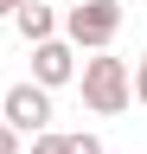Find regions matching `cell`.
Here are the masks:
<instances>
[{
	"label": "cell",
	"mask_w": 147,
	"mask_h": 154,
	"mask_svg": "<svg viewBox=\"0 0 147 154\" xmlns=\"http://www.w3.org/2000/svg\"><path fill=\"white\" fill-rule=\"evenodd\" d=\"M32 154H70V135L51 128V135H39V141H32Z\"/></svg>",
	"instance_id": "8992f818"
},
{
	"label": "cell",
	"mask_w": 147,
	"mask_h": 154,
	"mask_svg": "<svg viewBox=\"0 0 147 154\" xmlns=\"http://www.w3.org/2000/svg\"><path fill=\"white\" fill-rule=\"evenodd\" d=\"M115 32H122V7L115 0H77L64 13V45L70 51H109Z\"/></svg>",
	"instance_id": "7a4b0ae2"
},
{
	"label": "cell",
	"mask_w": 147,
	"mask_h": 154,
	"mask_svg": "<svg viewBox=\"0 0 147 154\" xmlns=\"http://www.w3.org/2000/svg\"><path fill=\"white\" fill-rule=\"evenodd\" d=\"M128 90H134V103L147 109V51H141V64H134V77H128Z\"/></svg>",
	"instance_id": "52a82bcc"
},
{
	"label": "cell",
	"mask_w": 147,
	"mask_h": 154,
	"mask_svg": "<svg viewBox=\"0 0 147 154\" xmlns=\"http://www.w3.org/2000/svg\"><path fill=\"white\" fill-rule=\"evenodd\" d=\"M77 77V51L64 45V38H45V45H32V84H39L45 96L58 90V84H70Z\"/></svg>",
	"instance_id": "277c9868"
},
{
	"label": "cell",
	"mask_w": 147,
	"mask_h": 154,
	"mask_svg": "<svg viewBox=\"0 0 147 154\" xmlns=\"http://www.w3.org/2000/svg\"><path fill=\"white\" fill-rule=\"evenodd\" d=\"M13 26H19V38H26V45H45V38H58V13H51L45 0H32V7H19V13H13Z\"/></svg>",
	"instance_id": "5b68a950"
},
{
	"label": "cell",
	"mask_w": 147,
	"mask_h": 154,
	"mask_svg": "<svg viewBox=\"0 0 147 154\" xmlns=\"http://www.w3.org/2000/svg\"><path fill=\"white\" fill-rule=\"evenodd\" d=\"M70 154H102V135H70Z\"/></svg>",
	"instance_id": "ba28073f"
},
{
	"label": "cell",
	"mask_w": 147,
	"mask_h": 154,
	"mask_svg": "<svg viewBox=\"0 0 147 154\" xmlns=\"http://www.w3.org/2000/svg\"><path fill=\"white\" fill-rule=\"evenodd\" d=\"M26 141H19V135H13V128H0V154H19Z\"/></svg>",
	"instance_id": "9c48e42d"
},
{
	"label": "cell",
	"mask_w": 147,
	"mask_h": 154,
	"mask_svg": "<svg viewBox=\"0 0 147 154\" xmlns=\"http://www.w3.org/2000/svg\"><path fill=\"white\" fill-rule=\"evenodd\" d=\"M0 128H13L19 141H39V135H51V96L32 84H13L7 96H0Z\"/></svg>",
	"instance_id": "3957f363"
},
{
	"label": "cell",
	"mask_w": 147,
	"mask_h": 154,
	"mask_svg": "<svg viewBox=\"0 0 147 154\" xmlns=\"http://www.w3.org/2000/svg\"><path fill=\"white\" fill-rule=\"evenodd\" d=\"M19 7H32V0H0V19H7V13H19Z\"/></svg>",
	"instance_id": "30bf717a"
},
{
	"label": "cell",
	"mask_w": 147,
	"mask_h": 154,
	"mask_svg": "<svg viewBox=\"0 0 147 154\" xmlns=\"http://www.w3.org/2000/svg\"><path fill=\"white\" fill-rule=\"evenodd\" d=\"M128 103H134V90H128V64L122 58H83V109H96V116H122Z\"/></svg>",
	"instance_id": "6da1fadb"
}]
</instances>
